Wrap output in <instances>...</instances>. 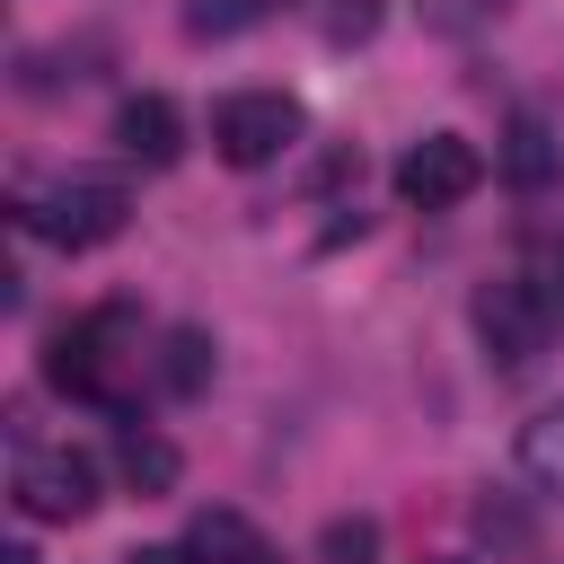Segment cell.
Listing matches in <instances>:
<instances>
[{"label": "cell", "instance_id": "cell-10", "mask_svg": "<svg viewBox=\"0 0 564 564\" xmlns=\"http://www.w3.org/2000/svg\"><path fill=\"white\" fill-rule=\"evenodd\" d=\"M115 458H123L132 494H176V441H159V432H141V423H123Z\"/></svg>", "mask_w": 564, "mask_h": 564}, {"label": "cell", "instance_id": "cell-6", "mask_svg": "<svg viewBox=\"0 0 564 564\" xmlns=\"http://www.w3.org/2000/svg\"><path fill=\"white\" fill-rule=\"evenodd\" d=\"M485 185V150L467 141V132H423L405 159H397V203H414V212H449V203H467Z\"/></svg>", "mask_w": 564, "mask_h": 564}, {"label": "cell", "instance_id": "cell-4", "mask_svg": "<svg viewBox=\"0 0 564 564\" xmlns=\"http://www.w3.org/2000/svg\"><path fill=\"white\" fill-rule=\"evenodd\" d=\"M9 494H18L26 520H62L70 529V520L97 511V458L70 449V441H26L18 467H9Z\"/></svg>", "mask_w": 564, "mask_h": 564}, {"label": "cell", "instance_id": "cell-3", "mask_svg": "<svg viewBox=\"0 0 564 564\" xmlns=\"http://www.w3.org/2000/svg\"><path fill=\"white\" fill-rule=\"evenodd\" d=\"M555 326H564V300H555L538 273H494V282L476 291V335H485V352H494L502 370H529V361L555 344Z\"/></svg>", "mask_w": 564, "mask_h": 564}, {"label": "cell", "instance_id": "cell-5", "mask_svg": "<svg viewBox=\"0 0 564 564\" xmlns=\"http://www.w3.org/2000/svg\"><path fill=\"white\" fill-rule=\"evenodd\" d=\"M291 141H300V106H291L282 88H238V97L212 106V150H220L229 167H264V159H282Z\"/></svg>", "mask_w": 564, "mask_h": 564}, {"label": "cell", "instance_id": "cell-19", "mask_svg": "<svg viewBox=\"0 0 564 564\" xmlns=\"http://www.w3.org/2000/svg\"><path fill=\"white\" fill-rule=\"evenodd\" d=\"M432 564H458V555H432Z\"/></svg>", "mask_w": 564, "mask_h": 564}, {"label": "cell", "instance_id": "cell-1", "mask_svg": "<svg viewBox=\"0 0 564 564\" xmlns=\"http://www.w3.org/2000/svg\"><path fill=\"white\" fill-rule=\"evenodd\" d=\"M44 379H53L62 397H79V405L132 414V379H141V317H132L123 300H106V308L70 317V326L53 335V352H44Z\"/></svg>", "mask_w": 564, "mask_h": 564}, {"label": "cell", "instance_id": "cell-17", "mask_svg": "<svg viewBox=\"0 0 564 564\" xmlns=\"http://www.w3.org/2000/svg\"><path fill=\"white\" fill-rule=\"evenodd\" d=\"M123 564H203V555H194V546H132Z\"/></svg>", "mask_w": 564, "mask_h": 564}, {"label": "cell", "instance_id": "cell-9", "mask_svg": "<svg viewBox=\"0 0 564 564\" xmlns=\"http://www.w3.org/2000/svg\"><path fill=\"white\" fill-rule=\"evenodd\" d=\"M502 176L529 185V194L555 176V132H546L538 115H511V132H502Z\"/></svg>", "mask_w": 564, "mask_h": 564}, {"label": "cell", "instance_id": "cell-12", "mask_svg": "<svg viewBox=\"0 0 564 564\" xmlns=\"http://www.w3.org/2000/svg\"><path fill=\"white\" fill-rule=\"evenodd\" d=\"M159 379H167V397H203L212 388V335L203 326H176L167 352H159Z\"/></svg>", "mask_w": 564, "mask_h": 564}, {"label": "cell", "instance_id": "cell-2", "mask_svg": "<svg viewBox=\"0 0 564 564\" xmlns=\"http://www.w3.org/2000/svg\"><path fill=\"white\" fill-rule=\"evenodd\" d=\"M123 220H132V194L115 176H53L44 194H18V229L53 238L62 256H88V247L123 238Z\"/></svg>", "mask_w": 564, "mask_h": 564}, {"label": "cell", "instance_id": "cell-13", "mask_svg": "<svg viewBox=\"0 0 564 564\" xmlns=\"http://www.w3.org/2000/svg\"><path fill=\"white\" fill-rule=\"evenodd\" d=\"M264 9H273V0H185L176 18H185V35H194V44H229V35H247Z\"/></svg>", "mask_w": 564, "mask_h": 564}, {"label": "cell", "instance_id": "cell-18", "mask_svg": "<svg viewBox=\"0 0 564 564\" xmlns=\"http://www.w3.org/2000/svg\"><path fill=\"white\" fill-rule=\"evenodd\" d=\"M538 282H546V291H555V300H564V238H555V247H546V273H538Z\"/></svg>", "mask_w": 564, "mask_h": 564}, {"label": "cell", "instance_id": "cell-11", "mask_svg": "<svg viewBox=\"0 0 564 564\" xmlns=\"http://www.w3.org/2000/svg\"><path fill=\"white\" fill-rule=\"evenodd\" d=\"M520 476L546 485V494H564V397H555L538 423H520Z\"/></svg>", "mask_w": 564, "mask_h": 564}, {"label": "cell", "instance_id": "cell-14", "mask_svg": "<svg viewBox=\"0 0 564 564\" xmlns=\"http://www.w3.org/2000/svg\"><path fill=\"white\" fill-rule=\"evenodd\" d=\"M317 564H379V520L370 511H344L317 529Z\"/></svg>", "mask_w": 564, "mask_h": 564}, {"label": "cell", "instance_id": "cell-15", "mask_svg": "<svg viewBox=\"0 0 564 564\" xmlns=\"http://www.w3.org/2000/svg\"><path fill=\"white\" fill-rule=\"evenodd\" d=\"M317 35L326 44H370L379 35V0H317Z\"/></svg>", "mask_w": 564, "mask_h": 564}, {"label": "cell", "instance_id": "cell-16", "mask_svg": "<svg viewBox=\"0 0 564 564\" xmlns=\"http://www.w3.org/2000/svg\"><path fill=\"white\" fill-rule=\"evenodd\" d=\"M511 0H423V18L441 26V35H476V26H494Z\"/></svg>", "mask_w": 564, "mask_h": 564}, {"label": "cell", "instance_id": "cell-8", "mask_svg": "<svg viewBox=\"0 0 564 564\" xmlns=\"http://www.w3.org/2000/svg\"><path fill=\"white\" fill-rule=\"evenodd\" d=\"M185 546H194L203 564H282V555H273V546H264V538H256V529H247L238 511H203Z\"/></svg>", "mask_w": 564, "mask_h": 564}, {"label": "cell", "instance_id": "cell-7", "mask_svg": "<svg viewBox=\"0 0 564 564\" xmlns=\"http://www.w3.org/2000/svg\"><path fill=\"white\" fill-rule=\"evenodd\" d=\"M115 141H123V159H141V167H176V159H185V115H176V97H159V88L123 97Z\"/></svg>", "mask_w": 564, "mask_h": 564}]
</instances>
